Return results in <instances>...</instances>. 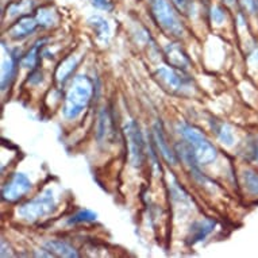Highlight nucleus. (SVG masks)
I'll return each mask as SVG.
<instances>
[{
	"label": "nucleus",
	"mask_w": 258,
	"mask_h": 258,
	"mask_svg": "<svg viewBox=\"0 0 258 258\" xmlns=\"http://www.w3.org/2000/svg\"><path fill=\"white\" fill-rule=\"evenodd\" d=\"M150 10L157 25L172 37H182L184 26L169 0H150Z\"/></svg>",
	"instance_id": "obj_3"
},
{
	"label": "nucleus",
	"mask_w": 258,
	"mask_h": 258,
	"mask_svg": "<svg viewBox=\"0 0 258 258\" xmlns=\"http://www.w3.org/2000/svg\"><path fill=\"white\" fill-rule=\"evenodd\" d=\"M224 3L229 6H234L235 3H237V2H235V0H224Z\"/></svg>",
	"instance_id": "obj_27"
},
{
	"label": "nucleus",
	"mask_w": 258,
	"mask_h": 258,
	"mask_svg": "<svg viewBox=\"0 0 258 258\" xmlns=\"http://www.w3.org/2000/svg\"><path fill=\"white\" fill-rule=\"evenodd\" d=\"M88 25L91 26L96 34V38L102 43H107L110 39L111 35V29L108 22L104 18L99 17V15H93L88 19Z\"/></svg>",
	"instance_id": "obj_13"
},
{
	"label": "nucleus",
	"mask_w": 258,
	"mask_h": 258,
	"mask_svg": "<svg viewBox=\"0 0 258 258\" xmlns=\"http://www.w3.org/2000/svg\"><path fill=\"white\" fill-rule=\"evenodd\" d=\"M17 65L18 58L15 54H11V57L3 62V67H2V89L3 91L7 89L10 83L13 81L15 72H17Z\"/></svg>",
	"instance_id": "obj_14"
},
{
	"label": "nucleus",
	"mask_w": 258,
	"mask_h": 258,
	"mask_svg": "<svg viewBox=\"0 0 258 258\" xmlns=\"http://www.w3.org/2000/svg\"><path fill=\"white\" fill-rule=\"evenodd\" d=\"M173 5L177 7L180 11H182L184 14H188L190 10V2L189 0H172Z\"/></svg>",
	"instance_id": "obj_25"
},
{
	"label": "nucleus",
	"mask_w": 258,
	"mask_h": 258,
	"mask_svg": "<svg viewBox=\"0 0 258 258\" xmlns=\"http://www.w3.org/2000/svg\"><path fill=\"white\" fill-rule=\"evenodd\" d=\"M111 118L108 116V111L104 108V110L100 112V116H99V126H98V138L99 141L106 140L107 137L110 136L111 133Z\"/></svg>",
	"instance_id": "obj_18"
},
{
	"label": "nucleus",
	"mask_w": 258,
	"mask_h": 258,
	"mask_svg": "<svg viewBox=\"0 0 258 258\" xmlns=\"http://www.w3.org/2000/svg\"><path fill=\"white\" fill-rule=\"evenodd\" d=\"M45 43V39H39L34 43V46L31 47L26 55L22 59V67L27 69H34L38 63V55H39V49L42 47V45Z\"/></svg>",
	"instance_id": "obj_17"
},
{
	"label": "nucleus",
	"mask_w": 258,
	"mask_h": 258,
	"mask_svg": "<svg viewBox=\"0 0 258 258\" xmlns=\"http://www.w3.org/2000/svg\"><path fill=\"white\" fill-rule=\"evenodd\" d=\"M38 27V21L37 18L31 17H23L13 26V29L10 31V34L14 39L21 41L25 39L26 37H29L30 34H33L35 30Z\"/></svg>",
	"instance_id": "obj_11"
},
{
	"label": "nucleus",
	"mask_w": 258,
	"mask_h": 258,
	"mask_svg": "<svg viewBox=\"0 0 258 258\" xmlns=\"http://www.w3.org/2000/svg\"><path fill=\"white\" fill-rule=\"evenodd\" d=\"M247 156L251 161H255L258 162V137L254 138V141L250 142V148L247 150Z\"/></svg>",
	"instance_id": "obj_23"
},
{
	"label": "nucleus",
	"mask_w": 258,
	"mask_h": 258,
	"mask_svg": "<svg viewBox=\"0 0 258 258\" xmlns=\"http://www.w3.org/2000/svg\"><path fill=\"white\" fill-rule=\"evenodd\" d=\"M243 182L246 189L253 195H258V173L253 170H245L243 172Z\"/></svg>",
	"instance_id": "obj_21"
},
{
	"label": "nucleus",
	"mask_w": 258,
	"mask_h": 258,
	"mask_svg": "<svg viewBox=\"0 0 258 258\" xmlns=\"http://www.w3.org/2000/svg\"><path fill=\"white\" fill-rule=\"evenodd\" d=\"M243 7H245L250 14L258 13V2L257 0H239Z\"/></svg>",
	"instance_id": "obj_24"
},
{
	"label": "nucleus",
	"mask_w": 258,
	"mask_h": 258,
	"mask_svg": "<svg viewBox=\"0 0 258 258\" xmlns=\"http://www.w3.org/2000/svg\"><path fill=\"white\" fill-rule=\"evenodd\" d=\"M257 2H258V0H257Z\"/></svg>",
	"instance_id": "obj_28"
},
{
	"label": "nucleus",
	"mask_w": 258,
	"mask_h": 258,
	"mask_svg": "<svg viewBox=\"0 0 258 258\" xmlns=\"http://www.w3.org/2000/svg\"><path fill=\"white\" fill-rule=\"evenodd\" d=\"M93 93L92 81L87 76H77L69 88L63 106V116L76 119L88 107Z\"/></svg>",
	"instance_id": "obj_1"
},
{
	"label": "nucleus",
	"mask_w": 258,
	"mask_h": 258,
	"mask_svg": "<svg viewBox=\"0 0 258 258\" xmlns=\"http://www.w3.org/2000/svg\"><path fill=\"white\" fill-rule=\"evenodd\" d=\"M211 21L215 25H222L226 21V13L220 6H215L211 9Z\"/></svg>",
	"instance_id": "obj_22"
},
{
	"label": "nucleus",
	"mask_w": 258,
	"mask_h": 258,
	"mask_svg": "<svg viewBox=\"0 0 258 258\" xmlns=\"http://www.w3.org/2000/svg\"><path fill=\"white\" fill-rule=\"evenodd\" d=\"M156 79L158 84L169 93H182L186 89V83L181 75L174 69L168 67H161L156 71Z\"/></svg>",
	"instance_id": "obj_6"
},
{
	"label": "nucleus",
	"mask_w": 258,
	"mask_h": 258,
	"mask_svg": "<svg viewBox=\"0 0 258 258\" xmlns=\"http://www.w3.org/2000/svg\"><path fill=\"white\" fill-rule=\"evenodd\" d=\"M215 224V220L212 219H203L192 224L189 237H188V243L189 245H195V243L204 241L214 231Z\"/></svg>",
	"instance_id": "obj_9"
},
{
	"label": "nucleus",
	"mask_w": 258,
	"mask_h": 258,
	"mask_svg": "<svg viewBox=\"0 0 258 258\" xmlns=\"http://www.w3.org/2000/svg\"><path fill=\"white\" fill-rule=\"evenodd\" d=\"M153 136H154V142H156V146L161 156L165 158V161L169 165H176L177 164V157H176V153L170 149L169 144L166 141L165 134H164V128H162L160 122L154 123Z\"/></svg>",
	"instance_id": "obj_8"
},
{
	"label": "nucleus",
	"mask_w": 258,
	"mask_h": 258,
	"mask_svg": "<svg viewBox=\"0 0 258 258\" xmlns=\"http://www.w3.org/2000/svg\"><path fill=\"white\" fill-rule=\"evenodd\" d=\"M123 133L127 141L128 161L134 168H141L145 160V142L138 123L136 120L127 122L123 127Z\"/></svg>",
	"instance_id": "obj_5"
},
{
	"label": "nucleus",
	"mask_w": 258,
	"mask_h": 258,
	"mask_svg": "<svg viewBox=\"0 0 258 258\" xmlns=\"http://www.w3.org/2000/svg\"><path fill=\"white\" fill-rule=\"evenodd\" d=\"M54 208L55 200L53 192L50 189H46L41 195L37 196L35 199L22 204L21 207L18 208V215L27 222H34L42 216L49 215L50 212L54 211Z\"/></svg>",
	"instance_id": "obj_4"
},
{
	"label": "nucleus",
	"mask_w": 258,
	"mask_h": 258,
	"mask_svg": "<svg viewBox=\"0 0 258 258\" xmlns=\"http://www.w3.org/2000/svg\"><path fill=\"white\" fill-rule=\"evenodd\" d=\"M37 21H38V25L42 26V27H53V26L57 25L58 22V17H57V13L54 10L50 9V7H42L37 11Z\"/></svg>",
	"instance_id": "obj_16"
},
{
	"label": "nucleus",
	"mask_w": 258,
	"mask_h": 258,
	"mask_svg": "<svg viewBox=\"0 0 258 258\" xmlns=\"http://www.w3.org/2000/svg\"><path fill=\"white\" fill-rule=\"evenodd\" d=\"M178 133L184 137L186 144L190 146L199 165H208L216 160L218 152H216L215 146L198 128L189 126V124H185V123H180Z\"/></svg>",
	"instance_id": "obj_2"
},
{
	"label": "nucleus",
	"mask_w": 258,
	"mask_h": 258,
	"mask_svg": "<svg viewBox=\"0 0 258 258\" xmlns=\"http://www.w3.org/2000/svg\"><path fill=\"white\" fill-rule=\"evenodd\" d=\"M216 136L218 140L226 146H233L234 144V133L233 128L226 124V123H220L219 127H216Z\"/></svg>",
	"instance_id": "obj_19"
},
{
	"label": "nucleus",
	"mask_w": 258,
	"mask_h": 258,
	"mask_svg": "<svg viewBox=\"0 0 258 258\" xmlns=\"http://www.w3.org/2000/svg\"><path fill=\"white\" fill-rule=\"evenodd\" d=\"M92 6H95L96 9L100 10H106V11H110L112 9V6L108 0H91Z\"/></svg>",
	"instance_id": "obj_26"
},
{
	"label": "nucleus",
	"mask_w": 258,
	"mask_h": 258,
	"mask_svg": "<svg viewBox=\"0 0 258 258\" xmlns=\"http://www.w3.org/2000/svg\"><path fill=\"white\" fill-rule=\"evenodd\" d=\"M165 57L169 65L176 69H186L190 65V61L185 51L178 46L177 43H169L165 46Z\"/></svg>",
	"instance_id": "obj_10"
},
{
	"label": "nucleus",
	"mask_w": 258,
	"mask_h": 258,
	"mask_svg": "<svg viewBox=\"0 0 258 258\" xmlns=\"http://www.w3.org/2000/svg\"><path fill=\"white\" fill-rule=\"evenodd\" d=\"M30 189H31V181L29 180V177L23 173H15L3 189V200L10 202V203L17 202L22 196L26 195Z\"/></svg>",
	"instance_id": "obj_7"
},
{
	"label": "nucleus",
	"mask_w": 258,
	"mask_h": 258,
	"mask_svg": "<svg viewBox=\"0 0 258 258\" xmlns=\"http://www.w3.org/2000/svg\"><path fill=\"white\" fill-rule=\"evenodd\" d=\"M45 249L46 251H50L54 255L58 257H65V258H76L79 257V253L76 249L71 246L69 243L63 241H58V239H53V241H47L45 243Z\"/></svg>",
	"instance_id": "obj_12"
},
{
	"label": "nucleus",
	"mask_w": 258,
	"mask_h": 258,
	"mask_svg": "<svg viewBox=\"0 0 258 258\" xmlns=\"http://www.w3.org/2000/svg\"><path fill=\"white\" fill-rule=\"evenodd\" d=\"M98 218V215L91 210H80L77 211L73 216H71V219L68 220L69 224H77V223H91L95 222Z\"/></svg>",
	"instance_id": "obj_20"
},
{
	"label": "nucleus",
	"mask_w": 258,
	"mask_h": 258,
	"mask_svg": "<svg viewBox=\"0 0 258 258\" xmlns=\"http://www.w3.org/2000/svg\"><path fill=\"white\" fill-rule=\"evenodd\" d=\"M77 63H79V58L75 57V55H71L67 59H63L62 62L59 63L58 69H57V73H55V77H57V81L59 84H63L65 81L68 80V77L72 75V72L76 69Z\"/></svg>",
	"instance_id": "obj_15"
}]
</instances>
